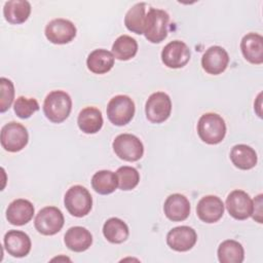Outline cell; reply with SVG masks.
Segmentation results:
<instances>
[{
    "label": "cell",
    "mask_w": 263,
    "mask_h": 263,
    "mask_svg": "<svg viewBox=\"0 0 263 263\" xmlns=\"http://www.w3.org/2000/svg\"><path fill=\"white\" fill-rule=\"evenodd\" d=\"M45 37L53 44H66L71 42L77 33L75 25L66 18H54L45 27Z\"/></svg>",
    "instance_id": "11"
},
{
    "label": "cell",
    "mask_w": 263,
    "mask_h": 263,
    "mask_svg": "<svg viewBox=\"0 0 263 263\" xmlns=\"http://www.w3.org/2000/svg\"><path fill=\"white\" fill-rule=\"evenodd\" d=\"M103 234L105 238L112 243H122L127 239L129 230L125 222L119 218L113 217L104 223Z\"/></svg>",
    "instance_id": "25"
},
{
    "label": "cell",
    "mask_w": 263,
    "mask_h": 263,
    "mask_svg": "<svg viewBox=\"0 0 263 263\" xmlns=\"http://www.w3.org/2000/svg\"><path fill=\"white\" fill-rule=\"evenodd\" d=\"M146 18V3H136L128 9L124 16V25L126 29L135 34H144Z\"/></svg>",
    "instance_id": "27"
},
{
    "label": "cell",
    "mask_w": 263,
    "mask_h": 263,
    "mask_svg": "<svg viewBox=\"0 0 263 263\" xmlns=\"http://www.w3.org/2000/svg\"><path fill=\"white\" fill-rule=\"evenodd\" d=\"M226 209L235 220H246L252 216L253 200L243 190H233L226 198Z\"/></svg>",
    "instance_id": "12"
},
{
    "label": "cell",
    "mask_w": 263,
    "mask_h": 263,
    "mask_svg": "<svg viewBox=\"0 0 263 263\" xmlns=\"http://www.w3.org/2000/svg\"><path fill=\"white\" fill-rule=\"evenodd\" d=\"M114 55L111 51L103 48L92 50L86 60L87 68L95 74H105L114 66Z\"/></svg>",
    "instance_id": "21"
},
{
    "label": "cell",
    "mask_w": 263,
    "mask_h": 263,
    "mask_svg": "<svg viewBox=\"0 0 263 263\" xmlns=\"http://www.w3.org/2000/svg\"><path fill=\"white\" fill-rule=\"evenodd\" d=\"M102 112L96 107H86L79 112L77 124L84 134H96L103 126Z\"/></svg>",
    "instance_id": "24"
},
{
    "label": "cell",
    "mask_w": 263,
    "mask_h": 263,
    "mask_svg": "<svg viewBox=\"0 0 263 263\" xmlns=\"http://www.w3.org/2000/svg\"><path fill=\"white\" fill-rule=\"evenodd\" d=\"M190 209L188 198L180 193L171 194L163 204V211L166 218L173 222L186 220L190 214Z\"/></svg>",
    "instance_id": "17"
},
{
    "label": "cell",
    "mask_w": 263,
    "mask_h": 263,
    "mask_svg": "<svg viewBox=\"0 0 263 263\" xmlns=\"http://www.w3.org/2000/svg\"><path fill=\"white\" fill-rule=\"evenodd\" d=\"M230 159L235 167L243 171L253 168L258 161L256 151L245 144H237L230 151Z\"/></svg>",
    "instance_id": "23"
},
{
    "label": "cell",
    "mask_w": 263,
    "mask_h": 263,
    "mask_svg": "<svg viewBox=\"0 0 263 263\" xmlns=\"http://www.w3.org/2000/svg\"><path fill=\"white\" fill-rule=\"evenodd\" d=\"M1 146L8 152H18L23 150L29 141L27 128L15 121H10L1 128Z\"/></svg>",
    "instance_id": "7"
},
{
    "label": "cell",
    "mask_w": 263,
    "mask_h": 263,
    "mask_svg": "<svg viewBox=\"0 0 263 263\" xmlns=\"http://www.w3.org/2000/svg\"><path fill=\"white\" fill-rule=\"evenodd\" d=\"M64 215L57 206H45L35 217L34 225L36 230L43 235L57 234L64 226Z\"/></svg>",
    "instance_id": "8"
},
{
    "label": "cell",
    "mask_w": 263,
    "mask_h": 263,
    "mask_svg": "<svg viewBox=\"0 0 263 263\" xmlns=\"http://www.w3.org/2000/svg\"><path fill=\"white\" fill-rule=\"evenodd\" d=\"M197 134L200 140L209 145L221 143L226 135V123L217 113H204L197 123Z\"/></svg>",
    "instance_id": "2"
},
{
    "label": "cell",
    "mask_w": 263,
    "mask_h": 263,
    "mask_svg": "<svg viewBox=\"0 0 263 263\" xmlns=\"http://www.w3.org/2000/svg\"><path fill=\"white\" fill-rule=\"evenodd\" d=\"M115 174L117 177L118 187L121 190H124V191L132 190L140 182V174L133 166H128V165L120 166Z\"/></svg>",
    "instance_id": "30"
},
{
    "label": "cell",
    "mask_w": 263,
    "mask_h": 263,
    "mask_svg": "<svg viewBox=\"0 0 263 263\" xmlns=\"http://www.w3.org/2000/svg\"><path fill=\"white\" fill-rule=\"evenodd\" d=\"M240 49L245 59L251 64L263 63V37L251 32L245 35L240 41Z\"/></svg>",
    "instance_id": "19"
},
{
    "label": "cell",
    "mask_w": 263,
    "mask_h": 263,
    "mask_svg": "<svg viewBox=\"0 0 263 263\" xmlns=\"http://www.w3.org/2000/svg\"><path fill=\"white\" fill-rule=\"evenodd\" d=\"M71 109V97L64 90L50 91L43 102L44 115L53 123H61L65 121L69 117Z\"/></svg>",
    "instance_id": "1"
},
{
    "label": "cell",
    "mask_w": 263,
    "mask_h": 263,
    "mask_svg": "<svg viewBox=\"0 0 263 263\" xmlns=\"http://www.w3.org/2000/svg\"><path fill=\"white\" fill-rule=\"evenodd\" d=\"M0 87H1V102H0V112H6L14 99V85L11 80L5 77L0 78Z\"/></svg>",
    "instance_id": "32"
},
{
    "label": "cell",
    "mask_w": 263,
    "mask_h": 263,
    "mask_svg": "<svg viewBox=\"0 0 263 263\" xmlns=\"http://www.w3.org/2000/svg\"><path fill=\"white\" fill-rule=\"evenodd\" d=\"M92 189L102 195H107L114 192L118 186L116 174L108 171L102 170L97 173L91 178Z\"/></svg>",
    "instance_id": "28"
},
{
    "label": "cell",
    "mask_w": 263,
    "mask_h": 263,
    "mask_svg": "<svg viewBox=\"0 0 263 263\" xmlns=\"http://www.w3.org/2000/svg\"><path fill=\"white\" fill-rule=\"evenodd\" d=\"M135 103L125 95L113 97L107 105V116L111 123L117 126L127 124L135 115Z\"/></svg>",
    "instance_id": "5"
},
{
    "label": "cell",
    "mask_w": 263,
    "mask_h": 263,
    "mask_svg": "<svg viewBox=\"0 0 263 263\" xmlns=\"http://www.w3.org/2000/svg\"><path fill=\"white\" fill-rule=\"evenodd\" d=\"M39 104L36 99L34 98H27V97H18L14 104L13 110L17 117L22 119H27L31 117L35 112L39 110Z\"/></svg>",
    "instance_id": "31"
},
{
    "label": "cell",
    "mask_w": 263,
    "mask_h": 263,
    "mask_svg": "<svg viewBox=\"0 0 263 263\" xmlns=\"http://www.w3.org/2000/svg\"><path fill=\"white\" fill-rule=\"evenodd\" d=\"M3 242L7 253L15 258H23L27 256L32 247L30 236L21 230H9L6 232Z\"/></svg>",
    "instance_id": "16"
},
{
    "label": "cell",
    "mask_w": 263,
    "mask_h": 263,
    "mask_svg": "<svg viewBox=\"0 0 263 263\" xmlns=\"http://www.w3.org/2000/svg\"><path fill=\"white\" fill-rule=\"evenodd\" d=\"M34 212V205L30 200L17 198L9 203L6 210V219L11 225L23 226L31 221Z\"/></svg>",
    "instance_id": "18"
},
{
    "label": "cell",
    "mask_w": 263,
    "mask_h": 263,
    "mask_svg": "<svg viewBox=\"0 0 263 263\" xmlns=\"http://www.w3.org/2000/svg\"><path fill=\"white\" fill-rule=\"evenodd\" d=\"M64 203L67 211L72 216L81 218L90 212L92 208V197L85 187L74 185L66 192Z\"/></svg>",
    "instance_id": "4"
},
{
    "label": "cell",
    "mask_w": 263,
    "mask_h": 263,
    "mask_svg": "<svg viewBox=\"0 0 263 263\" xmlns=\"http://www.w3.org/2000/svg\"><path fill=\"white\" fill-rule=\"evenodd\" d=\"M229 64V55L227 51L218 45L209 47L201 58L202 69L211 75H219L223 73Z\"/></svg>",
    "instance_id": "14"
},
{
    "label": "cell",
    "mask_w": 263,
    "mask_h": 263,
    "mask_svg": "<svg viewBox=\"0 0 263 263\" xmlns=\"http://www.w3.org/2000/svg\"><path fill=\"white\" fill-rule=\"evenodd\" d=\"M64 241L69 250L80 253L86 251L91 246L92 235L86 228L74 226L67 230Z\"/></svg>",
    "instance_id": "20"
},
{
    "label": "cell",
    "mask_w": 263,
    "mask_h": 263,
    "mask_svg": "<svg viewBox=\"0 0 263 263\" xmlns=\"http://www.w3.org/2000/svg\"><path fill=\"white\" fill-rule=\"evenodd\" d=\"M170 15L159 8H150L145 18L144 35L151 43H160L167 36Z\"/></svg>",
    "instance_id": "3"
},
{
    "label": "cell",
    "mask_w": 263,
    "mask_h": 263,
    "mask_svg": "<svg viewBox=\"0 0 263 263\" xmlns=\"http://www.w3.org/2000/svg\"><path fill=\"white\" fill-rule=\"evenodd\" d=\"M262 194H258L255 199L253 200V212H252V216L253 219L258 222V223H262Z\"/></svg>",
    "instance_id": "33"
},
{
    "label": "cell",
    "mask_w": 263,
    "mask_h": 263,
    "mask_svg": "<svg viewBox=\"0 0 263 263\" xmlns=\"http://www.w3.org/2000/svg\"><path fill=\"white\" fill-rule=\"evenodd\" d=\"M172 101L167 93L156 91L152 93L145 105L147 119L152 123L164 122L171 115Z\"/></svg>",
    "instance_id": "9"
},
{
    "label": "cell",
    "mask_w": 263,
    "mask_h": 263,
    "mask_svg": "<svg viewBox=\"0 0 263 263\" xmlns=\"http://www.w3.org/2000/svg\"><path fill=\"white\" fill-rule=\"evenodd\" d=\"M115 154L125 161H138L144 154L142 141L132 134L118 135L112 144Z\"/></svg>",
    "instance_id": "6"
},
{
    "label": "cell",
    "mask_w": 263,
    "mask_h": 263,
    "mask_svg": "<svg viewBox=\"0 0 263 263\" xmlns=\"http://www.w3.org/2000/svg\"><path fill=\"white\" fill-rule=\"evenodd\" d=\"M197 240V234L192 227L178 226L171 229L166 235L167 246L177 252L191 250Z\"/></svg>",
    "instance_id": "13"
},
{
    "label": "cell",
    "mask_w": 263,
    "mask_h": 263,
    "mask_svg": "<svg viewBox=\"0 0 263 263\" xmlns=\"http://www.w3.org/2000/svg\"><path fill=\"white\" fill-rule=\"evenodd\" d=\"M196 214L202 222L215 223L223 217L224 203L216 195H205L197 202Z\"/></svg>",
    "instance_id": "15"
},
{
    "label": "cell",
    "mask_w": 263,
    "mask_h": 263,
    "mask_svg": "<svg viewBox=\"0 0 263 263\" xmlns=\"http://www.w3.org/2000/svg\"><path fill=\"white\" fill-rule=\"evenodd\" d=\"M31 13V4L26 0H10L5 2L3 15L5 20L13 25L25 23Z\"/></svg>",
    "instance_id": "22"
},
{
    "label": "cell",
    "mask_w": 263,
    "mask_h": 263,
    "mask_svg": "<svg viewBox=\"0 0 263 263\" xmlns=\"http://www.w3.org/2000/svg\"><path fill=\"white\" fill-rule=\"evenodd\" d=\"M217 253L221 263H241L245 259V250L242 246L234 239H226L222 241Z\"/></svg>",
    "instance_id": "26"
},
{
    "label": "cell",
    "mask_w": 263,
    "mask_h": 263,
    "mask_svg": "<svg viewBox=\"0 0 263 263\" xmlns=\"http://www.w3.org/2000/svg\"><path fill=\"white\" fill-rule=\"evenodd\" d=\"M191 51L188 45L180 40L167 43L161 51V61L167 68H183L190 61Z\"/></svg>",
    "instance_id": "10"
},
{
    "label": "cell",
    "mask_w": 263,
    "mask_h": 263,
    "mask_svg": "<svg viewBox=\"0 0 263 263\" xmlns=\"http://www.w3.org/2000/svg\"><path fill=\"white\" fill-rule=\"evenodd\" d=\"M138 52V43L136 39L128 35H121L112 45V53L119 61H128Z\"/></svg>",
    "instance_id": "29"
}]
</instances>
